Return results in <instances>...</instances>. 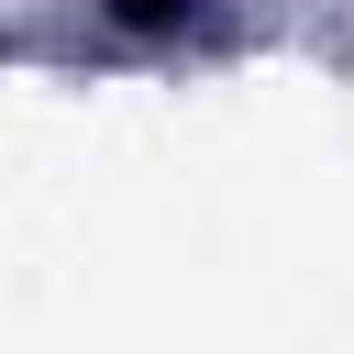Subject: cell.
I'll use <instances>...</instances> for the list:
<instances>
[{
  "mask_svg": "<svg viewBox=\"0 0 354 354\" xmlns=\"http://www.w3.org/2000/svg\"><path fill=\"white\" fill-rule=\"evenodd\" d=\"M199 0H100V22H122V33H177Z\"/></svg>",
  "mask_w": 354,
  "mask_h": 354,
  "instance_id": "1",
  "label": "cell"
}]
</instances>
